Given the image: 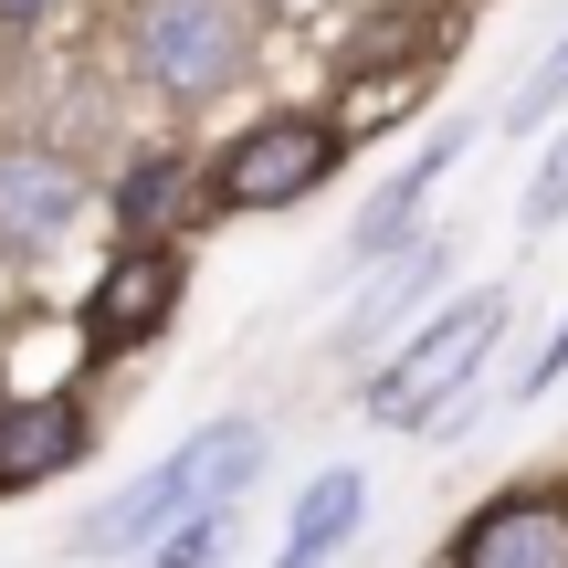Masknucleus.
Returning a JSON list of instances; mask_svg holds the SVG:
<instances>
[{"label":"nucleus","instance_id":"f03ea898","mask_svg":"<svg viewBox=\"0 0 568 568\" xmlns=\"http://www.w3.org/2000/svg\"><path fill=\"white\" fill-rule=\"evenodd\" d=\"M138 63H148V84H169L180 105L222 95L253 63V0H148Z\"/></svg>","mask_w":568,"mask_h":568},{"label":"nucleus","instance_id":"1a4fd4ad","mask_svg":"<svg viewBox=\"0 0 568 568\" xmlns=\"http://www.w3.org/2000/svg\"><path fill=\"white\" fill-rule=\"evenodd\" d=\"M453 159H464V126H443V138H432L422 159H410L400 180H389L379 201H368V222H358V243H347V253H389V243H400V232H410V211L432 201V180H443Z\"/></svg>","mask_w":568,"mask_h":568},{"label":"nucleus","instance_id":"4468645a","mask_svg":"<svg viewBox=\"0 0 568 568\" xmlns=\"http://www.w3.org/2000/svg\"><path fill=\"white\" fill-rule=\"evenodd\" d=\"M548 105H568V42H558L548 63H537L527 84H516V116H506V126H537V116H548Z\"/></svg>","mask_w":568,"mask_h":568},{"label":"nucleus","instance_id":"9d476101","mask_svg":"<svg viewBox=\"0 0 568 568\" xmlns=\"http://www.w3.org/2000/svg\"><path fill=\"white\" fill-rule=\"evenodd\" d=\"M358 506H368L358 474H326V485L295 506V537H284V558H274V568H326V558H337V537L358 527Z\"/></svg>","mask_w":568,"mask_h":568},{"label":"nucleus","instance_id":"ddd939ff","mask_svg":"<svg viewBox=\"0 0 568 568\" xmlns=\"http://www.w3.org/2000/svg\"><path fill=\"white\" fill-rule=\"evenodd\" d=\"M211 558H222V516H180V527L159 537V558H148V568H211Z\"/></svg>","mask_w":568,"mask_h":568},{"label":"nucleus","instance_id":"f8f14e48","mask_svg":"<svg viewBox=\"0 0 568 568\" xmlns=\"http://www.w3.org/2000/svg\"><path fill=\"white\" fill-rule=\"evenodd\" d=\"M180 201H190V169H180V159H148L138 180L116 190V222H126V232H159V222H180Z\"/></svg>","mask_w":568,"mask_h":568},{"label":"nucleus","instance_id":"39448f33","mask_svg":"<svg viewBox=\"0 0 568 568\" xmlns=\"http://www.w3.org/2000/svg\"><path fill=\"white\" fill-rule=\"evenodd\" d=\"M74 211H84V180L63 159H42V148H0V243H11V253L63 243Z\"/></svg>","mask_w":568,"mask_h":568},{"label":"nucleus","instance_id":"9b49d317","mask_svg":"<svg viewBox=\"0 0 568 568\" xmlns=\"http://www.w3.org/2000/svg\"><path fill=\"white\" fill-rule=\"evenodd\" d=\"M443 264H453V253H443V243H422V253H410V264H400V274H389V284H379V295H368V305H358V316H347V337H379V326H400V316H410V305H422V295H432V284H443Z\"/></svg>","mask_w":568,"mask_h":568},{"label":"nucleus","instance_id":"6e6552de","mask_svg":"<svg viewBox=\"0 0 568 568\" xmlns=\"http://www.w3.org/2000/svg\"><path fill=\"white\" fill-rule=\"evenodd\" d=\"M74 453H84V410L74 400H11L0 410V495L53 485Z\"/></svg>","mask_w":568,"mask_h":568},{"label":"nucleus","instance_id":"7ed1b4c3","mask_svg":"<svg viewBox=\"0 0 568 568\" xmlns=\"http://www.w3.org/2000/svg\"><path fill=\"white\" fill-rule=\"evenodd\" d=\"M495 326H506V295H464L453 316H432L422 337L389 358V379L368 389V410H379V422H432V400L464 389V368L495 347Z\"/></svg>","mask_w":568,"mask_h":568},{"label":"nucleus","instance_id":"f257e3e1","mask_svg":"<svg viewBox=\"0 0 568 568\" xmlns=\"http://www.w3.org/2000/svg\"><path fill=\"white\" fill-rule=\"evenodd\" d=\"M264 474V422H211V432H190L180 453H169L159 474H138V485L116 495V506L84 527V548L95 558H116V548H148V537H169L180 516H222L232 495Z\"/></svg>","mask_w":568,"mask_h":568},{"label":"nucleus","instance_id":"2eb2a0df","mask_svg":"<svg viewBox=\"0 0 568 568\" xmlns=\"http://www.w3.org/2000/svg\"><path fill=\"white\" fill-rule=\"evenodd\" d=\"M32 11H42V0H0V21H32Z\"/></svg>","mask_w":568,"mask_h":568},{"label":"nucleus","instance_id":"20e7f679","mask_svg":"<svg viewBox=\"0 0 568 568\" xmlns=\"http://www.w3.org/2000/svg\"><path fill=\"white\" fill-rule=\"evenodd\" d=\"M326 169H337V126L274 116V126H253V138L222 159V201H232V211H274V201H305Z\"/></svg>","mask_w":568,"mask_h":568},{"label":"nucleus","instance_id":"423d86ee","mask_svg":"<svg viewBox=\"0 0 568 568\" xmlns=\"http://www.w3.org/2000/svg\"><path fill=\"white\" fill-rule=\"evenodd\" d=\"M453 568H568V495H516V506L474 516Z\"/></svg>","mask_w":568,"mask_h":568},{"label":"nucleus","instance_id":"0eeeda50","mask_svg":"<svg viewBox=\"0 0 568 568\" xmlns=\"http://www.w3.org/2000/svg\"><path fill=\"white\" fill-rule=\"evenodd\" d=\"M169 305H180V264L138 243V253H116V264H105L84 337H95V347H138V337H159V326H169Z\"/></svg>","mask_w":568,"mask_h":568}]
</instances>
